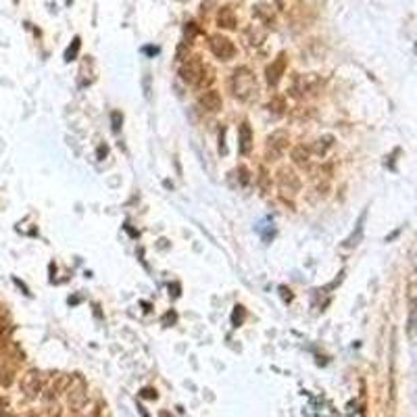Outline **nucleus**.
<instances>
[{
  "instance_id": "1",
  "label": "nucleus",
  "mask_w": 417,
  "mask_h": 417,
  "mask_svg": "<svg viewBox=\"0 0 417 417\" xmlns=\"http://www.w3.org/2000/svg\"><path fill=\"white\" fill-rule=\"evenodd\" d=\"M229 90L232 96L240 102H255L259 98V86L255 81V75L246 67H238L229 78Z\"/></svg>"
},
{
  "instance_id": "2",
  "label": "nucleus",
  "mask_w": 417,
  "mask_h": 417,
  "mask_svg": "<svg viewBox=\"0 0 417 417\" xmlns=\"http://www.w3.org/2000/svg\"><path fill=\"white\" fill-rule=\"evenodd\" d=\"M179 80L190 83V86H198V88H203V86H207V83L211 81V78H207L205 65L196 57H192V59H188L186 63H182V67H179Z\"/></svg>"
},
{
  "instance_id": "3",
  "label": "nucleus",
  "mask_w": 417,
  "mask_h": 417,
  "mask_svg": "<svg viewBox=\"0 0 417 417\" xmlns=\"http://www.w3.org/2000/svg\"><path fill=\"white\" fill-rule=\"evenodd\" d=\"M67 396V402L69 407L73 409V411H81L83 405H86L88 401V394H86V384L80 380V378H69V384L65 388V392H63Z\"/></svg>"
},
{
  "instance_id": "4",
  "label": "nucleus",
  "mask_w": 417,
  "mask_h": 417,
  "mask_svg": "<svg viewBox=\"0 0 417 417\" xmlns=\"http://www.w3.org/2000/svg\"><path fill=\"white\" fill-rule=\"evenodd\" d=\"M286 148H288V134L286 131L284 129L271 131L265 140V159L267 161H277Z\"/></svg>"
},
{
  "instance_id": "5",
  "label": "nucleus",
  "mask_w": 417,
  "mask_h": 417,
  "mask_svg": "<svg viewBox=\"0 0 417 417\" xmlns=\"http://www.w3.org/2000/svg\"><path fill=\"white\" fill-rule=\"evenodd\" d=\"M277 188H280L282 192V198H292L294 194L301 190V179L294 171L290 169V167H282L280 171H277Z\"/></svg>"
},
{
  "instance_id": "6",
  "label": "nucleus",
  "mask_w": 417,
  "mask_h": 417,
  "mask_svg": "<svg viewBox=\"0 0 417 417\" xmlns=\"http://www.w3.org/2000/svg\"><path fill=\"white\" fill-rule=\"evenodd\" d=\"M319 83H321V78L317 73H303L294 78V81L290 86V92L294 96H309L319 88Z\"/></svg>"
},
{
  "instance_id": "7",
  "label": "nucleus",
  "mask_w": 417,
  "mask_h": 417,
  "mask_svg": "<svg viewBox=\"0 0 417 417\" xmlns=\"http://www.w3.org/2000/svg\"><path fill=\"white\" fill-rule=\"evenodd\" d=\"M208 48H211V52L221 61H229L236 54V46L232 44V40H227L225 36H211Z\"/></svg>"
},
{
  "instance_id": "8",
  "label": "nucleus",
  "mask_w": 417,
  "mask_h": 417,
  "mask_svg": "<svg viewBox=\"0 0 417 417\" xmlns=\"http://www.w3.org/2000/svg\"><path fill=\"white\" fill-rule=\"evenodd\" d=\"M21 392H23L27 399H38L42 392V378L38 371H27L23 378H21Z\"/></svg>"
},
{
  "instance_id": "9",
  "label": "nucleus",
  "mask_w": 417,
  "mask_h": 417,
  "mask_svg": "<svg viewBox=\"0 0 417 417\" xmlns=\"http://www.w3.org/2000/svg\"><path fill=\"white\" fill-rule=\"evenodd\" d=\"M284 69H286V54H277V59L271 63V65H267L265 69V80L269 86H277V81L282 80L284 75Z\"/></svg>"
},
{
  "instance_id": "10",
  "label": "nucleus",
  "mask_w": 417,
  "mask_h": 417,
  "mask_svg": "<svg viewBox=\"0 0 417 417\" xmlns=\"http://www.w3.org/2000/svg\"><path fill=\"white\" fill-rule=\"evenodd\" d=\"M198 104L208 113H215L221 109V96L217 90H205L203 94H198Z\"/></svg>"
},
{
  "instance_id": "11",
  "label": "nucleus",
  "mask_w": 417,
  "mask_h": 417,
  "mask_svg": "<svg viewBox=\"0 0 417 417\" xmlns=\"http://www.w3.org/2000/svg\"><path fill=\"white\" fill-rule=\"evenodd\" d=\"M290 157H292V163L298 165L301 169H307V167L311 165V159H313V155H311V150H309L307 144H298V146H294V148H292V152H290Z\"/></svg>"
},
{
  "instance_id": "12",
  "label": "nucleus",
  "mask_w": 417,
  "mask_h": 417,
  "mask_svg": "<svg viewBox=\"0 0 417 417\" xmlns=\"http://www.w3.org/2000/svg\"><path fill=\"white\" fill-rule=\"evenodd\" d=\"M334 142H336V140H334V136L325 134L321 138H317V140L309 146V150H311L313 157H325V155H328V150L334 146Z\"/></svg>"
},
{
  "instance_id": "13",
  "label": "nucleus",
  "mask_w": 417,
  "mask_h": 417,
  "mask_svg": "<svg viewBox=\"0 0 417 417\" xmlns=\"http://www.w3.org/2000/svg\"><path fill=\"white\" fill-rule=\"evenodd\" d=\"M238 140H240V155H250L253 150V131H250L248 123H242L238 129Z\"/></svg>"
},
{
  "instance_id": "14",
  "label": "nucleus",
  "mask_w": 417,
  "mask_h": 417,
  "mask_svg": "<svg viewBox=\"0 0 417 417\" xmlns=\"http://www.w3.org/2000/svg\"><path fill=\"white\" fill-rule=\"evenodd\" d=\"M217 23H219L221 27H225V30H234L238 21H236L234 11H232V9H227V6H225V9H221V11L217 13Z\"/></svg>"
},
{
  "instance_id": "15",
  "label": "nucleus",
  "mask_w": 417,
  "mask_h": 417,
  "mask_svg": "<svg viewBox=\"0 0 417 417\" xmlns=\"http://www.w3.org/2000/svg\"><path fill=\"white\" fill-rule=\"evenodd\" d=\"M246 38H248V44L253 46H261L265 42V30L259 25H250L246 30Z\"/></svg>"
},
{
  "instance_id": "16",
  "label": "nucleus",
  "mask_w": 417,
  "mask_h": 417,
  "mask_svg": "<svg viewBox=\"0 0 417 417\" xmlns=\"http://www.w3.org/2000/svg\"><path fill=\"white\" fill-rule=\"evenodd\" d=\"M255 15L259 17L263 23H273V19H275V15H273V11H271L269 4H257L255 6Z\"/></svg>"
},
{
  "instance_id": "17",
  "label": "nucleus",
  "mask_w": 417,
  "mask_h": 417,
  "mask_svg": "<svg viewBox=\"0 0 417 417\" xmlns=\"http://www.w3.org/2000/svg\"><path fill=\"white\" fill-rule=\"evenodd\" d=\"M269 109H271V113H275V115H284V111H286V102H284V98H273L269 102Z\"/></svg>"
},
{
  "instance_id": "18",
  "label": "nucleus",
  "mask_w": 417,
  "mask_h": 417,
  "mask_svg": "<svg viewBox=\"0 0 417 417\" xmlns=\"http://www.w3.org/2000/svg\"><path fill=\"white\" fill-rule=\"evenodd\" d=\"M78 50H80V38H73L71 46H69L67 52H65V61H73L75 54H78Z\"/></svg>"
},
{
  "instance_id": "19",
  "label": "nucleus",
  "mask_w": 417,
  "mask_h": 417,
  "mask_svg": "<svg viewBox=\"0 0 417 417\" xmlns=\"http://www.w3.org/2000/svg\"><path fill=\"white\" fill-rule=\"evenodd\" d=\"M242 319H244V309H242L240 305H238V307L234 309V313H232V323H234V325H240Z\"/></svg>"
},
{
  "instance_id": "20",
  "label": "nucleus",
  "mask_w": 417,
  "mask_h": 417,
  "mask_svg": "<svg viewBox=\"0 0 417 417\" xmlns=\"http://www.w3.org/2000/svg\"><path fill=\"white\" fill-rule=\"evenodd\" d=\"M111 119H113V131H115V134H117V131H121V121H123L121 113H117V111H115V113L111 115Z\"/></svg>"
},
{
  "instance_id": "21",
  "label": "nucleus",
  "mask_w": 417,
  "mask_h": 417,
  "mask_svg": "<svg viewBox=\"0 0 417 417\" xmlns=\"http://www.w3.org/2000/svg\"><path fill=\"white\" fill-rule=\"evenodd\" d=\"M225 129H221V155H225Z\"/></svg>"
},
{
  "instance_id": "22",
  "label": "nucleus",
  "mask_w": 417,
  "mask_h": 417,
  "mask_svg": "<svg viewBox=\"0 0 417 417\" xmlns=\"http://www.w3.org/2000/svg\"><path fill=\"white\" fill-rule=\"evenodd\" d=\"M107 152H109V148L107 146H102V148H98V157H107Z\"/></svg>"
},
{
  "instance_id": "23",
  "label": "nucleus",
  "mask_w": 417,
  "mask_h": 417,
  "mask_svg": "<svg viewBox=\"0 0 417 417\" xmlns=\"http://www.w3.org/2000/svg\"><path fill=\"white\" fill-rule=\"evenodd\" d=\"M144 396H150V399H155V390H148V388H146V390H144Z\"/></svg>"
},
{
  "instance_id": "24",
  "label": "nucleus",
  "mask_w": 417,
  "mask_h": 417,
  "mask_svg": "<svg viewBox=\"0 0 417 417\" xmlns=\"http://www.w3.org/2000/svg\"><path fill=\"white\" fill-rule=\"evenodd\" d=\"M67 2H71V0H67Z\"/></svg>"
}]
</instances>
